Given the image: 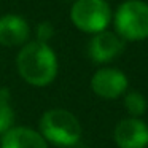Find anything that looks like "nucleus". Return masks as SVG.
Masks as SVG:
<instances>
[{
  "label": "nucleus",
  "mask_w": 148,
  "mask_h": 148,
  "mask_svg": "<svg viewBox=\"0 0 148 148\" xmlns=\"http://www.w3.org/2000/svg\"><path fill=\"white\" fill-rule=\"evenodd\" d=\"M29 24L19 14L0 16V45L2 46H24L29 40Z\"/></svg>",
  "instance_id": "8"
},
{
  "label": "nucleus",
  "mask_w": 148,
  "mask_h": 148,
  "mask_svg": "<svg viewBox=\"0 0 148 148\" xmlns=\"http://www.w3.org/2000/svg\"><path fill=\"white\" fill-rule=\"evenodd\" d=\"M16 69L24 81L30 86L45 88L58 77V56L48 43L29 42L16 56Z\"/></svg>",
  "instance_id": "1"
},
{
  "label": "nucleus",
  "mask_w": 148,
  "mask_h": 148,
  "mask_svg": "<svg viewBox=\"0 0 148 148\" xmlns=\"http://www.w3.org/2000/svg\"><path fill=\"white\" fill-rule=\"evenodd\" d=\"M129 86L124 72L113 67H102L91 78V89L102 99H118Z\"/></svg>",
  "instance_id": "5"
},
{
  "label": "nucleus",
  "mask_w": 148,
  "mask_h": 148,
  "mask_svg": "<svg viewBox=\"0 0 148 148\" xmlns=\"http://www.w3.org/2000/svg\"><path fill=\"white\" fill-rule=\"evenodd\" d=\"M14 126V110L8 89H0V137Z\"/></svg>",
  "instance_id": "10"
},
{
  "label": "nucleus",
  "mask_w": 148,
  "mask_h": 148,
  "mask_svg": "<svg viewBox=\"0 0 148 148\" xmlns=\"http://www.w3.org/2000/svg\"><path fill=\"white\" fill-rule=\"evenodd\" d=\"M0 148H48L38 131L27 126H13L2 135Z\"/></svg>",
  "instance_id": "9"
},
{
  "label": "nucleus",
  "mask_w": 148,
  "mask_h": 148,
  "mask_svg": "<svg viewBox=\"0 0 148 148\" xmlns=\"http://www.w3.org/2000/svg\"><path fill=\"white\" fill-rule=\"evenodd\" d=\"M73 148H75V147H73Z\"/></svg>",
  "instance_id": "13"
},
{
  "label": "nucleus",
  "mask_w": 148,
  "mask_h": 148,
  "mask_svg": "<svg viewBox=\"0 0 148 148\" xmlns=\"http://www.w3.org/2000/svg\"><path fill=\"white\" fill-rule=\"evenodd\" d=\"M38 132L46 140L61 148H73L81 140V123L72 112L64 108H51L42 115Z\"/></svg>",
  "instance_id": "2"
},
{
  "label": "nucleus",
  "mask_w": 148,
  "mask_h": 148,
  "mask_svg": "<svg viewBox=\"0 0 148 148\" xmlns=\"http://www.w3.org/2000/svg\"><path fill=\"white\" fill-rule=\"evenodd\" d=\"M148 102L145 96L138 91H129L124 96V108L131 115V118H140L147 112Z\"/></svg>",
  "instance_id": "11"
},
{
  "label": "nucleus",
  "mask_w": 148,
  "mask_h": 148,
  "mask_svg": "<svg viewBox=\"0 0 148 148\" xmlns=\"http://www.w3.org/2000/svg\"><path fill=\"white\" fill-rule=\"evenodd\" d=\"M113 138L118 148H147L148 124L140 118H124L116 124Z\"/></svg>",
  "instance_id": "6"
},
{
  "label": "nucleus",
  "mask_w": 148,
  "mask_h": 148,
  "mask_svg": "<svg viewBox=\"0 0 148 148\" xmlns=\"http://www.w3.org/2000/svg\"><path fill=\"white\" fill-rule=\"evenodd\" d=\"M123 51H124V40L115 32H108V30L92 35L88 45V54L97 64L112 62Z\"/></svg>",
  "instance_id": "7"
},
{
  "label": "nucleus",
  "mask_w": 148,
  "mask_h": 148,
  "mask_svg": "<svg viewBox=\"0 0 148 148\" xmlns=\"http://www.w3.org/2000/svg\"><path fill=\"white\" fill-rule=\"evenodd\" d=\"M112 18L113 13L107 0H75L70 8L73 26L92 35L107 30Z\"/></svg>",
  "instance_id": "4"
},
{
  "label": "nucleus",
  "mask_w": 148,
  "mask_h": 148,
  "mask_svg": "<svg viewBox=\"0 0 148 148\" xmlns=\"http://www.w3.org/2000/svg\"><path fill=\"white\" fill-rule=\"evenodd\" d=\"M54 35V27L49 21H43L37 26V42L40 43H48Z\"/></svg>",
  "instance_id": "12"
},
{
  "label": "nucleus",
  "mask_w": 148,
  "mask_h": 148,
  "mask_svg": "<svg viewBox=\"0 0 148 148\" xmlns=\"http://www.w3.org/2000/svg\"><path fill=\"white\" fill-rule=\"evenodd\" d=\"M113 24L116 35L127 42L148 38V3L143 0H126L116 8Z\"/></svg>",
  "instance_id": "3"
}]
</instances>
